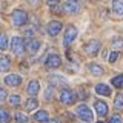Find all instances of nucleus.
Returning <instances> with one entry per match:
<instances>
[{
	"label": "nucleus",
	"mask_w": 123,
	"mask_h": 123,
	"mask_svg": "<svg viewBox=\"0 0 123 123\" xmlns=\"http://www.w3.org/2000/svg\"><path fill=\"white\" fill-rule=\"evenodd\" d=\"M75 114H77V117H79L80 120H83V122H92V111L86 105L77 106Z\"/></svg>",
	"instance_id": "nucleus-1"
},
{
	"label": "nucleus",
	"mask_w": 123,
	"mask_h": 123,
	"mask_svg": "<svg viewBox=\"0 0 123 123\" xmlns=\"http://www.w3.org/2000/svg\"><path fill=\"white\" fill-rule=\"evenodd\" d=\"M11 18H12V23L15 26H23V25H26V22H28V15H26L25 11H22V9H15L12 15H11Z\"/></svg>",
	"instance_id": "nucleus-2"
},
{
	"label": "nucleus",
	"mask_w": 123,
	"mask_h": 123,
	"mask_svg": "<svg viewBox=\"0 0 123 123\" xmlns=\"http://www.w3.org/2000/svg\"><path fill=\"white\" fill-rule=\"evenodd\" d=\"M80 9H82V3L79 0H68L63 5V11L66 14H77L80 12Z\"/></svg>",
	"instance_id": "nucleus-3"
},
{
	"label": "nucleus",
	"mask_w": 123,
	"mask_h": 123,
	"mask_svg": "<svg viewBox=\"0 0 123 123\" xmlns=\"http://www.w3.org/2000/svg\"><path fill=\"white\" fill-rule=\"evenodd\" d=\"M11 49H12V52L17 54V55H20V54L25 52L26 45H25V42H23V38H20V37H14L12 42H11Z\"/></svg>",
	"instance_id": "nucleus-4"
},
{
	"label": "nucleus",
	"mask_w": 123,
	"mask_h": 123,
	"mask_svg": "<svg viewBox=\"0 0 123 123\" xmlns=\"http://www.w3.org/2000/svg\"><path fill=\"white\" fill-rule=\"evenodd\" d=\"M60 102L63 105H72L75 102V94L71 89H63L60 92Z\"/></svg>",
	"instance_id": "nucleus-5"
},
{
	"label": "nucleus",
	"mask_w": 123,
	"mask_h": 123,
	"mask_svg": "<svg viewBox=\"0 0 123 123\" xmlns=\"http://www.w3.org/2000/svg\"><path fill=\"white\" fill-rule=\"evenodd\" d=\"M75 37H77V28L75 26H69V28L66 29V32H65V38H63L65 45L69 46L72 42L75 40Z\"/></svg>",
	"instance_id": "nucleus-6"
},
{
	"label": "nucleus",
	"mask_w": 123,
	"mask_h": 123,
	"mask_svg": "<svg viewBox=\"0 0 123 123\" xmlns=\"http://www.w3.org/2000/svg\"><path fill=\"white\" fill-rule=\"evenodd\" d=\"M45 65L48 68H59L60 65H62V59L57 55V54H49V55L46 57Z\"/></svg>",
	"instance_id": "nucleus-7"
},
{
	"label": "nucleus",
	"mask_w": 123,
	"mask_h": 123,
	"mask_svg": "<svg viewBox=\"0 0 123 123\" xmlns=\"http://www.w3.org/2000/svg\"><path fill=\"white\" fill-rule=\"evenodd\" d=\"M98 49H100V42L98 40H91L85 45V51L89 54V55H95V54L98 52Z\"/></svg>",
	"instance_id": "nucleus-8"
},
{
	"label": "nucleus",
	"mask_w": 123,
	"mask_h": 123,
	"mask_svg": "<svg viewBox=\"0 0 123 123\" xmlns=\"http://www.w3.org/2000/svg\"><path fill=\"white\" fill-rule=\"evenodd\" d=\"M94 106H95V112H97L100 117H105V115H108V105L105 102H102V100H97V102L94 103Z\"/></svg>",
	"instance_id": "nucleus-9"
},
{
	"label": "nucleus",
	"mask_w": 123,
	"mask_h": 123,
	"mask_svg": "<svg viewBox=\"0 0 123 123\" xmlns=\"http://www.w3.org/2000/svg\"><path fill=\"white\" fill-rule=\"evenodd\" d=\"M5 83L8 86H18L22 83V77L17 75V74H9L5 77Z\"/></svg>",
	"instance_id": "nucleus-10"
},
{
	"label": "nucleus",
	"mask_w": 123,
	"mask_h": 123,
	"mask_svg": "<svg viewBox=\"0 0 123 123\" xmlns=\"http://www.w3.org/2000/svg\"><path fill=\"white\" fill-rule=\"evenodd\" d=\"M62 31V23L59 22V20H54V22H51L48 25V34L49 36H57V34H59Z\"/></svg>",
	"instance_id": "nucleus-11"
},
{
	"label": "nucleus",
	"mask_w": 123,
	"mask_h": 123,
	"mask_svg": "<svg viewBox=\"0 0 123 123\" xmlns=\"http://www.w3.org/2000/svg\"><path fill=\"white\" fill-rule=\"evenodd\" d=\"M38 48H40V42L38 40H34V38H29L28 43H26V49H28V52L34 54L38 51Z\"/></svg>",
	"instance_id": "nucleus-12"
},
{
	"label": "nucleus",
	"mask_w": 123,
	"mask_h": 123,
	"mask_svg": "<svg viewBox=\"0 0 123 123\" xmlns=\"http://www.w3.org/2000/svg\"><path fill=\"white\" fill-rule=\"evenodd\" d=\"M95 92L100 94V95H111V88L105 83H100V85L95 86Z\"/></svg>",
	"instance_id": "nucleus-13"
},
{
	"label": "nucleus",
	"mask_w": 123,
	"mask_h": 123,
	"mask_svg": "<svg viewBox=\"0 0 123 123\" xmlns=\"http://www.w3.org/2000/svg\"><path fill=\"white\" fill-rule=\"evenodd\" d=\"M38 89H40V85H38V82L37 80H32V82H29V85H28V94L29 95H36L37 92H38Z\"/></svg>",
	"instance_id": "nucleus-14"
},
{
	"label": "nucleus",
	"mask_w": 123,
	"mask_h": 123,
	"mask_svg": "<svg viewBox=\"0 0 123 123\" xmlns=\"http://www.w3.org/2000/svg\"><path fill=\"white\" fill-rule=\"evenodd\" d=\"M112 11L115 15L123 14V0H114L112 2Z\"/></svg>",
	"instance_id": "nucleus-15"
},
{
	"label": "nucleus",
	"mask_w": 123,
	"mask_h": 123,
	"mask_svg": "<svg viewBox=\"0 0 123 123\" xmlns=\"http://www.w3.org/2000/svg\"><path fill=\"white\" fill-rule=\"evenodd\" d=\"M37 106H38V102L34 95L31 98H28V102H26V111H34V109H37Z\"/></svg>",
	"instance_id": "nucleus-16"
},
{
	"label": "nucleus",
	"mask_w": 123,
	"mask_h": 123,
	"mask_svg": "<svg viewBox=\"0 0 123 123\" xmlns=\"http://www.w3.org/2000/svg\"><path fill=\"white\" fill-rule=\"evenodd\" d=\"M11 66L9 57H0V71H8Z\"/></svg>",
	"instance_id": "nucleus-17"
},
{
	"label": "nucleus",
	"mask_w": 123,
	"mask_h": 123,
	"mask_svg": "<svg viewBox=\"0 0 123 123\" xmlns=\"http://www.w3.org/2000/svg\"><path fill=\"white\" fill-rule=\"evenodd\" d=\"M11 122V115L6 109L0 108V123H9Z\"/></svg>",
	"instance_id": "nucleus-18"
},
{
	"label": "nucleus",
	"mask_w": 123,
	"mask_h": 123,
	"mask_svg": "<svg viewBox=\"0 0 123 123\" xmlns=\"http://www.w3.org/2000/svg\"><path fill=\"white\" fill-rule=\"evenodd\" d=\"M34 120H37V122H46L48 120V112L46 111H38V112L34 114Z\"/></svg>",
	"instance_id": "nucleus-19"
},
{
	"label": "nucleus",
	"mask_w": 123,
	"mask_h": 123,
	"mask_svg": "<svg viewBox=\"0 0 123 123\" xmlns=\"http://www.w3.org/2000/svg\"><path fill=\"white\" fill-rule=\"evenodd\" d=\"M89 71H91L94 75H102V74H103V68L98 66V65H95V63H91V65H89Z\"/></svg>",
	"instance_id": "nucleus-20"
},
{
	"label": "nucleus",
	"mask_w": 123,
	"mask_h": 123,
	"mask_svg": "<svg viewBox=\"0 0 123 123\" xmlns=\"http://www.w3.org/2000/svg\"><path fill=\"white\" fill-rule=\"evenodd\" d=\"M49 82H51L52 86H54V85H66V80L62 79V77H59V75H51V77H49Z\"/></svg>",
	"instance_id": "nucleus-21"
},
{
	"label": "nucleus",
	"mask_w": 123,
	"mask_h": 123,
	"mask_svg": "<svg viewBox=\"0 0 123 123\" xmlns=\"http://www.w3.org/2000/svg\"><path fill=\"white\" fill-rule=\"evenodd\" d=\"M112 86H115V88H123V74L114 77V79H112Z\"/></svg>",
	"instance_id": "nucleus-22"
},
{
	"label": "nucleus",
	"mask_w": 123,
	"mask_h": 123,
	"mask_svg": "<svg viewBox=\"0 0 123 123\" xmlns=\"http://www.w3.org/2000/svg\"><path fill=\"white\" fill-rule=\"evenodd\" d=\"M114 106H115V109H117V111H122V109H123V95H122V94L115 97Z\"/></svg>",
	"instance_id": "nucleus-23"
},
{
	"label": "nucleus",
	"mask_w": 123,
	"mask_h": 123,
	"mask_svg": "<svg viewBox=\"0 0 123 123\" xmlns=\"http://www.w3.org/2000/svg\"><path fill=\"white\" fill-rule=\"evenodd\" d=\"M6 48H8V37L6 34H0V49L5 51Z\"/></svg>",
	"instance_id": "nucleus-24"
},
{
	"label": "nucleus",
	"mask_w": 123,
	"mask_h": 123,
	"mask_svg": "<svg viewBox=\"0 0 123 123\" xmlns=\"http://www.w3.org/2000/svg\"><path fill=\"white\" fill-rule=\"evenodd\" d=\"M15 123H28V117L22 112H17L15 114Z\"/></svg>",
	"instance_id": "nucleus-25"
},
{
	"label": "nucleus",
	"mask_w": 123,
	"mask_h": 123,
	"mask_svg": "<svg viewBox=\"0 0 123 123\" xmlns=\"http://www.w3.org/2000/svg\"><path fill=\"white\" fill-rule=\"evenodd\" d=\"M48 6L51 8L52 12H57L59 11V0H48Z\"/></svg>",
	"instance_id": "nucleus-26"
},
{
	"label": "nucleus",
	"mask_w": 123,
	"mask_h": 123,
	"mask_svg": "<svg viewBox=\"0 0 123 123\" xmlns=\"http://www.w3.org/2000/svg\"><path fill=\"white\" fill-rule=\"evenodd\" d=\"M9 105L11 106H18L20 105V97H18V95H11L9 97Z\"/></svg>",
	"instance_id": "nucleus-27"
},
{
	"label": "nucleus",
	"mask_w": 123,
	"mask_h": 123,
	"mask_svg": "<svg viewBox=\"0 0 123 123\" xmlns=\"http://www.w3.org/2000/svg\"><path fill=\"white\" fill-rule=\"evenodd\" d=\"M112 46H114L115 51L122 49V48H123V40H118V38H117V40H114V42H112Z\"/></svg>",
	"instance_id": "nucleus-28"
},
{
	"label": "nucleus",
	"mask_w": 123,
	"mask_h": 123,
	"mask_svg": "<svg viewBox=\"0 0 123 123\" xmlns=\"http://www.w3.org/2000/svg\"><path fill=\"white\" fill-rule=\"evenodd\" d=\"M117 59H118V52H117V51H114V52L109 54V62H111V63H114Z\"/></svg>",
	"instance_id": "nucleus-29"
},
{
	"label": "nucleus",
	"mask_w": 123,
	"mask_h": 123,
	"mask_svg": "<svg viewBox=\"0 0 123 123\" xmlns=\"http://www.w3.org/2000/svg\"><path fill=\"white\" fill-rule=\"evenodd\" d=\"M109 123H122V117H120V115H112L111 120H109Z\"/></svg>",
	"instance_id": "nucleus-30"
},
{
	"label": "nucleus",
	"mask_w": 123,
	"mask_h": 123,
	"mask_svg": "<svg viewBox=\"0 0 123 123\" xmlns=\"http://www.w3.org/2000/svg\"><path fill=\"white\" fill-rule=\"evenodd\" d=\"M5 98H6V91L3 88H0V103L5 102Z\"/></svg>",
	"instance_id": "nucleus-31"
},
{
	"label": "nucleus",
	"mask_w": 123,
	"mask_h": 123,
	"mask_svg": "<svg viewBox=\"0 0 123 123\" xmlns=\"http://www.w3.org/2000/svg\"><path fill=\"white\" fill-rule=\"evenodd\" d=\"M51 97H52V88H49L48 92H45V98L46 100H51Z\"/></svg>",
	"instance_id": "nucleus-32"
},
{
	"label": "nucleus",
	"mask_w": 123,
	"mask_h": 123,
	"mask_svg": "<svg viewBox=\"0 0 123 123\" xmlns=\"http://www.w3.org/2000/svg\"><path fill=\"white\" fill-rule=\"evenodd\" d=\"M45 123H60L59 120H55V118H52V120H46Z\"/></svg>",
	"instance_id": "nucleus-33"
},
{
	"label": "nucleus",
	"mask_w": 123,
	"mask_h": 123,
	"mask_svg": "<svg viewBox=\"0 0 123 123\" xmlns=\"http://www.w3.org/2000/svg\"><path fill=\"white\" fill-rule=\"evenodd\" d=\"M97 123H105V122H97Z\"/></svg>",
	"instance_id": "nucleus-34"
}]
</instances>
